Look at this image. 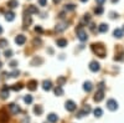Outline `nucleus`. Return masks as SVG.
<instances>
[{"label": "nucleus", "instance_id": "obj_22", "mask_svg": "<svg viewBox=\"0 0 124 123\" xmlns=\"http://www.w3.org/2000/svg\"><path fill=\"white\" fill-rule=\"evenodd\" d=\"M98 31L99 33H107L108 31V25L107 24H101L98 27Z\"/></svg>", "mask_w": 124, "mask_h": 123}, {"label": "nucleus", "instance_id": "obj_4", "mask_svg": "<svg viewBox=\"0 0 124 123\" xmlns=\"http://www.w3.org/2000/svg\"><path fill=\"white\" fill-rule=\"evenodd\" d=\"M107 108L109 111H117L118 109V102L116 99H108L107 101Z\"/></svg>", "mask_w": 124, "mask_h": 123}, {"label": "nucleus", "instance_id": "obj_31", "mask_svg": "<svg viewBox=\"0 0 124 123\" xmlns=\"http://www.w3.org/2000/svg\"><path fill=\"white\" fill-rule=\"evenodd\" d=\"M9 45V42H8V40H4V39H1L0 40V47H3V49H5L6 46Z\"/></svg>", "mask_w": 124, "mask_h": 123}, {"label": "nucleus", "instance_id": "obj_2", "mask_svg": "<svg viewBox=\"0 0 124 123\" xmlns=\"http://www.w3.org/2000/svg\"><path fill=\"white\" fill-rule=\"evenodd\" d=\"M77 37L81 40V41H86L87 39H88V36H87V33L83 30V27H78L77 29Z\"/></svg>", "mask_w": 124, "mask_h": 123}, {"label": "nucleus", "instance_id": "obj_40", "mask_svg": "<svg viewBox=\"0 0 124 123\" xmlns=\"http://www.w3.org/2000/svg\"><path fill=\"white\" fill-rule=\"evenodd\" d=\"M96 1H97V4H99V5H102L103 3H104V1H106V0H96Z\"/></svg>", "mask_w": 124, "mask_h": 123}, {"label": "nucleus", "instance_id": "obj_15", "mask_svg": "<svg viewBox=\"0 0 124 123\" xmlns=\"http://www.w3.org/2000/svg\"><path fill=\"white\" fill-rule=\"evenodd\" d=\"M37 13H39L37 6H35V5H30V6L27 8V14H37Z\"/></svg>", "mask_w": 124, "mask_h": 123}, {"label": "nucleus", "instance_id": "obj_10", "mask_svg": "<svg viewBox=\"0 0 124 123\" xmlns=\"http://www.w3.org/2000/svg\"><path fill=\"white\" fill-rule=\"evenodd\" d=\"M8 121H9L8 113L4 109H1V111H0V123H6Z\"/></svg>", "mask_w": 124, "mask_h": 123}, {"label": "nucleus", "instance_id": "obj_16", "mask_svg": "<svg viewBox=\"0 0 124 123\" xmlns=\"http://www.w3.org/2000/svg\"><path fill=\"white\" fill-rule=\"evenodd\" d=\"M92 88H93L92 82L87 81V82H85V83H83V90H85L86 92H91V91H92Z\"/></svg>", "mask_w": 124, "mask_h": 123}, {"label": "nucleus", "instance_id": "obj_1", "mask_svg": "<svg viewBox=\"0 0 124 123\" xmlns=\"http://www.w3.org/2000/svg\"><path fill=\"white\" fill-rule=\"evenodd\" d=\"M92 50H93V52L97 54V56H99V57H104L106 56V49H104V46H103L102 44H93L92 45Z\"/></svg>", "mask_w": 124, "mask_h": 123}, {"label": "nucleus", "instance_id": "obj_39", "mask_svg": "<svg viewBox=\"0 0 124 123\" xmlns=\"http://www.w3.org/2000/svg\"><path fill=\"white\" fill-rule=\"evenodd\" d=\"M110 17H112V19H116V17H118V14H116V13H110Z\"/></svg>", "mask_w": 124, "mask_h": 123}, {"label": "nucleus", "instance_id": "obj_18", "mask_svg": "<svg viewBox=\"0 0 124 123\" xmlns=\"http://www.w3.org/2000/svg\"><path fill=\"white\" fill-rule=\"evenodd\" d=\"M0 96H1V98L3 99H6L8 97H9V87H4L3 88V91H1V93H0Z\"/></svg>", "mask_w": 124, "mask_h": 123}, {"label": "nucleus", "instance_id": "obj_44", "mask_svg": "<svg viewBox=\"0 0 124 123\" xmlns=\"http://www.w3.org/2000/svg\"><path fill=\"white\" fill-rule=\"evenodd\" d=\"M1 67H3V62L0 61V70H1Z\"/></svg>", "mask_w": 124, "mask_h": 123}, {"label": "nucleus", "instance_id": "obj_26", "mask_svg": "<svg viewBox=\"0 0 124 123\" xmlns=\"http://www.w3.org/2000/svg\"><path fill=\"white\" fill-rule=\"evenodd\" d=\"M24 101H25V103L30 105V103H32V96H30V95H26L24 97Z\"/></svg>", "mask_w": 124, "mask_h": 123}, {"label": "nucleus", "instance_id": "obj_3", "mask_svg": "<svg viewBox=\"0 0 124 123\" xmlns=\"http://www.w3.org/2000/svg\"><path fill=\"white\" fill-rule=\"evenodd\" d=\"M92 111V108H91V106H88V105H86V106H83V108H82L78 113H77V117L78 118H82L83 116H87L89 112Z\"/></svg>", "mask_w": 124, "mask_h": 123}, {"label": "nucleus", "instance_id": "obj_41", "mask_svg": "<svg viewBox=\"0 0 124 123\" xmlns=\"http://www.w3.org/2000/svg\"><path fill=\"white\" fill-rule=\"evenodd\" d=\"M34 44L36 45V44H41V40H37V39H35L34 40Z\"/></svg>", "mask_w": 124, "mask_h": 123}, {"label": "nucleus", "instance_id": "obj_8", "mask_svg": "<svg viewBox=\"0 0 124 123\" xmlns=\"http://www.w3.org/2000/svg\"><path fill=\"white\" fill-rule=\"evenodd\" d=\"M101 68V65L97 62V61H92V62L89 64V70L93 71V72H97V71H99Z\"/></svg>", "mask_w": 124, "mask_h": 123}, {"label": "nucleus", "instance_id": "obj_21", "mask_svg": "<svg viewBox=\"0 0 124 123\" xmlns=\"http://www.w3.org/2000/svg\"><path fill=\"white\" fill-rule=\"evenodd\" d=\"M8 6L11 8V9H15V8L19 6V1H17V0H9V1H8Z\"/></svg>", "mask_w": 124, "mask_h": 123}, {"label": "nucleus", "instance_id": "obj_35", "mask_svg": "<svg viewBox=\"0 0 124 123\" xmlns=\"http://www.w3.org/2000/svg\"><path fill=\"white\" fill-rule=\"evenodd\" d=\"M17 66V61H11V62H10V67L11 68H15Z\"/></svg>", "mask_w": 124, "mask_h": 123}, {"label": "nucleus", "instance_id": "obj_47", "mask_svg": "<svg viewBox=\"0 0 124 123\" xmlns=\"http://www.w3.org/2000/svg\"><path fill=\"white\" fill-rule=\"evenodd\" d=\"M123 31H124V27H123Z\"/></svg>", "mask_w": 124, "mask_h": 123}, {"label": "nucleus", "instance_id": "obj_25", "mask_svg": "<svg viewBox=\"0 0 124 123\" xmlns=\"http://www.w3.org/2000/svg\"><path fill=\"white\" fill-rule=\"evenodd\" d=\"M93 113H94V116H96L97 118H99V117H102V115H103V111L98 107V108H96L94 111H93Z\"/></svg>", "mask_w": 124, "mask_h": 123}, {"label": "nucleus", "instance_id": "obj_34", "mask_svg": "<svg viewBox=\"0 0 124 123\" xmlns=\"http://www.w3.org/2000/svg\"><path fill=\"white\" fill-rule=\"evenodd\" d=\"M40 6H46L47 5V0H39Z\"/></svg>", "mask_w": 124, "mask_h": 123}, {"label": "nucleus", "instance_id": "obj_7", "mask_svg": "<svg viewBox=\"0 0 124 123\" xmlns=\"http://www.w3.org/2000/svg\"><path fill=\"white\" fill-rule=\"evenodd\" d=\"M103 98H104V91L103 90H98L97 93L94 95V97H93V99H94L96 102H101Z\"/></svg>", "mask_w": 124, "mask_h": 123}, {"label": "nucleus", "instance_id": "obj_30", "mask_svg": "<svg viewBox=\"0 0 124 123\" xmlns=\"http://www.w3.org/2000/svg\"><path fill=\"white\" fill-rule=\"evenodd\" d=\"M19 75H20V72H19L17 70L13 71V72H11V74H9V75H8V74H5V76H10V77H17Z\"/></svg>", "mask_w": 124, "mask_h": 123}, {"label": "nucleus", "instance_id": "obj_36", "mask_svg": "<svg viewBox=\"0 0 124 123\" xmlns=\"http://www.w3.org/2000/svg\"><path fill=\"white\" fill-rule=\"evenodd\" d=\"M65 81H66L65 77H60V78H58V83H60V86H61L62 83H65Z\"/></svg>", "mask_w": 124, "mask_h": 123}, {"label": "nucleus", "instance_id": "obj_27", "mask_svg": "<svg viewBox=\"0 0 124 123\" xmlns=\"http://www.w3.org/2000/svg\"><path fill=\"white\" fill-rule=\"evenodd\" d=\"M29 24H31V17H30V16H29V17L25 16V17H24V29H26Z\"/></svg>", "mask_w": 124, "mask_h": 123}, {"label": "nucleus", "instance_id": "obj_14", "mask_svg": "<svg viewBox=\"0 0 124 123\" xmlns=\"http://www.w3.org/2000/svg\"><path fill=\"white\" fill-rule=\"evenodd\" d=\"M47 121H48L50 123H56V122L58 121V117H57V115H55V113H50V115L47 116Z\"/></svg>", "mask_w": 124, "mask_h": 123}, {"label": "nucleus", "instance_id": "obj_19", "mask_svg": "<svg viewBox=\"0 0 124 123\" xmlns=\"http://www.w3.org/2000/svg\"><path fill=\"white\" fill-rule=\"evenodd\" d=\"M56 44H57L58 47H66V46H67V40H65V39H58V40L56 41Z\"/></svg>", "mask_w": 124, "mask_h": 123}, {"label": "nucleus", "instance_id": "obj_6", "mask_svg": "<svg viewBox=\"0 0 124 123\" xmlns=\"http://www.w3.org/2000/svg\"><path fill=\"white\" fill-rule=\"evenodd\" d=\"M9 109H10V112H11L13 115H19L20 112H21V108H20L17 105H15V103H11L9 106Z\"/></svg>", "mask_w": 124, "mask_h": 123}, {"label": "nucleus", "instance_id": "obj_23", "mask_svg": "<svg viewBox=\"0 0 124 123\" xmlns=\"http://www.w3.org/2000/svg\"><path fill=\"white\" fill-rule=\"evenodd\" d=\"M34 112L37 115V116H40V115H42V112H44V108L41 107V106H35L34 107Z\"/></svg>", "mask_w": 124, "mask_h": 123}, {"label": "nucleus", "instance_id": "obj_12", "mask_svg": "<svg viewBox=\"0 0 124 123\" xmlns=\"http://www.w3.org/2000/svg\"><path fill=\"white\" fill-rule=\"evenodd\" d=\"M66 29H67V23H61V24H57L56 25V31L57 33H62Z\"/></svg>", "mask_w": 124, "mask_h": 123}, {"label": "nucleus", "instance_id": "obj_38", "mask_svg": "<svg viewBox=\"0 0 124 123\" xmlns=\"http://www.w3.org/2000/svg\"><path fill=\"white\" fill-rule=\"evenodd\" d=\"M35 31L36 33H42V27H41V26H36L35 27Z\"/></svg>", "mask_w": 124, "mask_h": 123}, {"label": "nucleus", "instance_id": "obj_28", "mask_svg": "<svg viewBox=\"0 0 124 123\" xmlns=\"http://www.w3.org/2000/svg\"><path fill=\"white\" fill-rule=\"evenodd\" d=\"M65 9L68 10V11H73V10L76 9V5H75V4H67V5L65 6Z\"/></svg>", "mask_w": 124, "mask_h": 123}, {"label": "nucleus", "instance_id": "obj_29", "mask_svg": "<svg viewBox=\"0 0 124 123\" xmlns=\"http://www.w3.org/2000/svg\"><path fill=\"white\" fill-rule=\"evenodd\" d=\"M23 83H17V85H14L13 87H11V90L13 91H20V90H23Z\"/></svg>", "mask_w": 124, "mask_h": 123}, {"label": "nucleus", "instance_id": "obj_33", "mask_svg": "<svg viewBox=\"0 0 124 123\" xmlns=\"http://www.w3.org/2000/svg\"><path fill=\"white\" fill-rule=\"evenodd\" d=\"M4 55H5V57H6V58H10V57H11V55H13V51L9 49V50H6V51H5V54H4Z\"/></svg>", "mask_w": 124, "mask_h": 123}, {"label": "nucleus", "instance_id": "obj_43", "mask_svg": "<svg viewBox=\"0 0 124 123\" xmlns=\"http://www.w3.org/2000/svg\"><path fill=\"white\" fill-rule=\"evenodd\" d=\"M0 34H3V27H1V25H0Z\"/></svg>", "mask_w": 124, "mask_h": 123}, {"label": "nucleus", "instance_id": "obj_37", "mask_svg": "<svg viewBox=\"0 0 124 123\" xmlns=\"http://www.w3.org/2000/svg\"><path fill=\"white\" fill-rule=\"evenodd\" d=\"M85 21H87V23L91 21V16H89V14H86V15H85Z\"/></svg>", "mask_w": 124, "mask_h": 123}, {"label": "nucleus", "instance_id": "obj_42", "mask_svg": "<svg viewBox=\"0 0 124 123\" xmlns=\"http://www.w3.org/2000/svg\"><path fill=\"white\" fill-rule=\"evenodd\" d=\"M60 1H61V0H54V3H55V4H58Z\"/></svg>", "mask_w": 124, "mask_h": 123}, {"label": "nucleus", "instance_id": "obj_46", "mask_svg": "<svg viewBox=\"0 0 124 123\" xmlns=\"http://www.w3.org/2000/svg\"><path fill=\"white\" fill-rule=\"evenodd\" d=\"M81 1H82V3H86V1H88V0H81Z\"/></svg>", "mask_w": 124, "mask_h": 123}, {"label": "nucleus", "instance_id": "obj_11", "mask_svg": "<svg viewBox=\"0 0 124 123\" xmlns=\"http://www.w3.org/2000/svg\"><path fill=\"white\" fill-rule=\"evenodd\" d=\"M27 88L30 90V91H35L36 88H37V81H35V80H31L29 83H27Z\"/></svg>", "mask_w": 124, "mask_h": 123}, {"label": "nucleus", "instance_id": "obj_20", "mask_svg": "<svg viewBox=\"0 0 124 123\" xmlns=\"http://www.w3.org/2000/svg\"><path fill=\"white\" fill-rule=\"evenodd\" d=\"M113 36L117 37V39H122V37H123V30H120V29H116L114 31H113Z\"/></svg>", "mask_w": 124, "mask_h": 123}, {"label": "nucleus", "instance_id": "obj_5", "mask_svg": "<svg viewBox=\"0 0 124 123\" xmlns=\"http://www.w3.org/2000/svg\"><path fill=\"white\" fill-rule=\"evenodd\" d=\"M65 107H66V109H67L68 112H73V111H76L77 105L73 101H67V102H66V105H65Z\"/></svg>", "mask_w": 124, "mask_h": 123}, {"label": "nucleus", "instance_id": "obj_45", "mask_svg": "<svg viewBox=\"0 0 124 123\" xmlns=\"http://www.w3.org/2000/svg\"><path fill=\"white\" fill-rule=\"evenodd\" d=\"M117 1H119V0H112V3H117Z\"/></svg>", "mask_w": 124, "mask_h": 123}, {"label": "nucleus", "instance_id": "obj_32", "mask_svg": "<svg viewBox=\"0 0 124 123\" xmlns=\"http://www.w3.org/2000/svg\"><path fill=\"white\" fill-rule=\"evenodd\" d=\"M94 13H96L97 15H102V14H103V8H102V6H97V8L94 9Z\"/></svg>", "mask_w": 124, "mask_h": 123}, {"label": "nucleus", "instance_id": "obj_17", "mask_svg": "<svg viewBox=\"0 0 124 123\" xmlns=\"http://www.w3.org/2000/svg\"><path fill=\"white\" fill-rule=\"evenodd\" d=\"M5 19H6V21H13V20L15 19V13L8 11V13L5 14Z\"/></svg>", "mask_w": 124, "mask_h": 123}, {"label": "nucleus", "instance_id": "obj_9", "mask_svg": "<svg viewBox=\"0 0 124 123\" xmlns=\"http://www.w3.org/2000/svg\"><path fill=\"white\" fill-rule=\"evenodd\" d=\"M15 42L17 44V45H24L25 42H26V37L24 36V35H17L16 37H15Z\"/></svg>", "mask_w": 124, "mask_h": 123}, {"label": "nucleus", "instance_id": "obj_13", "mask_svg": "<svg viewBox=\"0 0 124 123\" xmlns=\"http://www.w3.org/2000/svg\"><path fill=\"white\" fill-rule=\"evenodd\" d=\"M42 88H44L45 91H50L51 88H52V83H51V81L45 80V81L42 82Z\"/></svg>", "mask_w": 124, "mask_h": 123}, {"label": "nucleus", "instance_id": "obj_24", "mask_svg": "<svg viewBox=\"0 0 124 123\" xmlns=\"http://www.w3.org/2000/svg\"><path fill=\"white\" fill-rule=\"evenodd\" d=\"M55 95L56 96H62V95H63V90H62V87L60 85L55 88Z\"/></svg>", "mask_w": 124, "mask_h": 123}]
</instances>
